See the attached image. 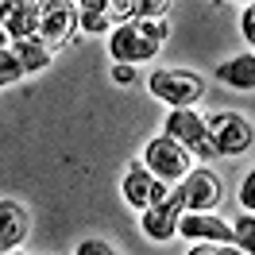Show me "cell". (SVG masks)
<instances>
[{"label": "cell", "mask_w": 255, "mask_h": 255, "mask_svg": "<svg viewBox=\"0 0 255 255\" xmlns=\"http://www.w3.org/2000/svg\"><path fill=\"white\" fill-rule=\"evenodd\" d=\"M182 213H186V201H182V190H170V197L166 201H159V205H151V209H143V232H147V240H170V236H178V221H182Z\"/></svg>", "instance_id": "8"}, {"label": "cell", "mask_w": 255, "mask_h": 255, "mask_svg": "<svg viewBox=\"0 0 255 255\" xmlns=\"http://www.w3.org/2000/svg\"><path fill=\"white\" fill-rule=\"evenodd\" d=\"M217 78L232 89H255V54H236L217 66Z\"/></svg>", "instance_id": "13"}, {"label": "cell", "mask_w": 255, "mask_h": 255, "mask_svg": "<svg viewBox=\"0 0 255 255\" xmlns=\"http://www.w3.org/2000/svg\"><path fill=\"white\" fill-rule=\"evenodd\" d=\"M74 31H78V4H66V0L39 4V43L43 47H66Z\"/></svg>", "instance_id": "6"}, {"label": "cell", "mask_w": 255, "mask_h": 255, "mask_svg": "<svg viewBox=\"0 0 255 255\" xmlns=\"http://www.w3.org/2000/svg\"><path fill=\"white\" fill-rule=\"evenodd\" d=\"M205 128H209V139H213V151H217V155H244L255 139L252 124H248L240 112H213L205 120Z\"/></svg>", "instance_id": "5"}, {"label": "cell", "mask_w": 255, "mask_h": 255, "mask_svg": "<svg viewBox=\"0 0 255 255\" xmlns=\"http://www.w3.org/2000/svg\"><path fill=\"white\" fill-rule=\"evenodd\" d=\"M143 166L159 178L162 186H182L190 178V151L178 147L170 135H155L143 147Z\"/></svg>", "instance_id": "2"}, {"label": "cell", "mask_w": 255, "mask_h": 255, "mask_svg": "<svg viewBox=\"0 0 255 255\" xmlns=\"http://www.w3.org/2000/svg\"><path fill=\"white\" fill-rule=\"evenodd\" d=\"M240 205L248 209V213H255V170L244 178V186H240Z\"/></svg>", "instance_id": "18"}, {"label": "cell", "mask_w": 255, "mask_h": 255, "mask_svg": "<svg viewBox=\"0 0 255 255\" xmlns=\"http://www.w3.org/2000/svg\"><path fill=\"white\" fill-rule=\"evenodd\" d=\"M147 89L159 101L174 105V109H190L193 101L205 93V85H201V78L193 70H155L151 81H147Z\"/></svg>", "instance_id": "4"}, {"label": "cell", "mask_w": 255, "mask_h": 255, "mask_svg": "<svg viewBox=\"0 0 255 255\" xmlns=\"http://www.w3.org/2000/svg\"><path fill=\"white\" fill-rule=\"evenodd\" d=\"M12 54L19 58L23 74H39L50 66V47H43L39 39H27V43H12Z\"/></svg>", "instance_id": "15"}, {"label": "cell", "mask_w": 255, "mask_h": 255, "mask_svg": "<svg viewBox=\"0 0 255 255\" xmlns=\"http://www.w3.org/2000/svg\"><path fill=\"white\" fill-rule=\"evenodd\" d=\"M162 135H170L178 147H186L190 159H217L213 139H209V128H205V120H201L193 109H174L170 116H166Z\"/></svg>", "instance_id": "3"}, {"label": "cell", "mask_w": 255, "mask_h": 255, "mask_svg": "<svg viewBox=\"0 0 255 255\" xmlns=\"http://www.w3.org/2000/svg\"><path fill=\"white\" fill-rule=\"evenodd\" d=\"M0 27L16 43L39 39V4L35 0H4L0 4Z\"/></svg>", "instance_id": "9"}, {"label": "cell", "mask_w": 255, "mask_h": 255, "mask_svg": "<svg viewBox=\"0 0 255 255\" xmlns=\"http://www.w3.org/2000/svg\"><path fill=\"white\" fill-rule=\"evenodd\" d=\"M8 255H19V252H8Z\"/></svg>", "instance_id": "25"}, {"label": "cell", "mask_w": 255, "mask_h": 255, "mask_svg": "<svg viewBox=\"0 0 255 255\" xmlns=\"http://www.w3.org/2000/svg\"><path fill=\"white\" fill-rule=\"evenodd\" d=\"M162 182L151 170H147L143 162H128V174H124V186H120V193H124L128 205L135 209H151L155 205V190H159Z\"/></svg>", "instance_id": "11"}, {"label": "cell", "mask_w": 255, "mask_h": 255, "mask_svg": "<svg viewBox=\"0 0 255 255\" xmlns=\"http://www.w3.org/2000/svg\"><path fill=\"white\" fill-rule=\"evenodd\" d=\"M186 255H217V244H197V248L186 252Z\"/></svg>", "instance_id": "22"}, {"label": "cell", "mask_w": 255, "mask_h": 255, "mask_svg": "<svg viewBox=\"0 0 255 255\" xmlns=\"http://www.w3.org/2000/svg\"><path fill=\"white\" fill-rule=\"evenodd\" d=\"M217 255H244V252H236V248H217Z\"/></svg>", "instance_id": "23"}, {"label": "cell", "mask_w": 255, "mask_h": 255, "mask_svg": "<svg viewBox=\"0 0 255 255\" xmlns=\"http://www.w3.org/2000/svg\"><path fill=\"white\" fill-rule=\"evenodd\" d=\"M232 244H236V252L255 255V217L252 213H244V217L232 224Z\"/></svg>", "instance_id": "16"}, {"label": "cell", "mask_w": 255, "mask_h": 255, "mask_svg": "<svg viewBox=\"0 0 255 255\" xmlns=\"http://www.w3.org/2000/svg\"><path fill=\"white\" fill-rule=\"evenodd\" d=\"M178 190H182L186 213H213V209L224 201V182L213 174V170H205V166L190 170V178H186Z\"/></svg>", "instance_id": "7"}, {"label": "cell", "mask_w": 255, "mask_h": 255, "mask_svg": "<svg viewBox=\"0 0 255 255\" xmlns=\"http://www.w3.org/2000/svg\"><path fill=\"white\" fill-rule=\"evenodd\" d=\"M240 27H244V35H248V43H255V4H248V8H244Z\"/></svg>", "instance_id": "20"}, {"label": "cell", "mask_w": 255, "mask_h": 255, "mask_svg": "<svg viewBox=\"0 0 255 255\" xmlns=\"http://www.w3.org/2000/svg\"><path fill=\"white\" fill-rule=\"evenodd\" d=\"M109 0H85V4H78V27L89 35H101L109 31Z\"/></svg>", "instance_id": "14"}, {"label": "cell", "mask_w": 255, "mask_h": 255, "mask_svg": "<svg viewBox=\"0 0 255 255\" xmlns=\"http://www.w3.org/2000/svg\"><path fill=\"white\" fill-rule=\"evenodd\" d=\"M78 255H116V252L105 240H85V244H78Z\"/></svg>", "instance_id": "19"}, {"label": "cell", "mask_w": 255, "mask_h": 255, "mask_svg": "<svg viewBox=\"0 0 255 255\" xmlns=\"http://www.w3.org/2000/svg\"><path fill=\"white\" fill-rule=\"evenodd\" d=\"M27 228H31V217L27 209L16 205V201H0V252H16L19 244L27 240Z\"/></svg>", "instance_id": "12"}, {"label": "cell", "mask_w": 255, "mask_h": 255, "mask_svg": "<svg viewBox=\"0 0 255 255\" xmlns=\"http://www.w3.org/2000/svg\"><path fill=\"white\" fill-rule=\"evenodd\" d=\"M23 78V66H19V58L12 54V47H4L0 50V89L4 85H12V81Z\"/></svg>", "instance_id": "17"}, {"label": "cell", "mask_w": 255, "mask_h": 255, "mask_svg": "<svg viewBox=\"0 0 255 255\" xmlns=\"http://www.w3.org/2000/svg\"><path fill=\"white\" fill-rule=\"evenodd\" d=\"M178 236L224 248V244H232V224H224L221 217H213V213H182V221H178Z\"/></svg>", "instance_id": "10"}, {"label": "cell", "mask_w": 255, "mask_h": 255, "mask_svg": "<svg viewBox=\"0 0 255 255\" xmlns=\"http://www.w3.org/2000/svg\"><path fill=\"white\" fill-rule=\"evenodd\" d=\"M166 35H170L166 19H131V23L112 31L109 50H112V58H116V66H135V62L155 58Z\"/></svg>", "instance_id": "1"}, {"label": "cell", "mask_w": 255, "mask_h": 255, "mask_svg": "<svg viewBox=\"0 0 255 255\" xmlns=\"http://www.w3.org/2000/svg\"><path fill=\"white\" fill-rule=\"evenodd\" d=\"M112 81L116 85H131L135 81V66H112Z\"/></svg>", "instance_id": "21"}, {"label": "cell", "mask_w": 255, "mask_h": 255, "mask_svg": "<svg viewBox=\"0 0 255 255\" xmlns=\"http://www.w3.org/2000/svg\"><path fill=\"white\" fill-rule=\"evenodd\" d=\"M4 35H8V31H4V27H0V50H4Z\"/></svg>", "instance_id": "24"}]
</instances>
